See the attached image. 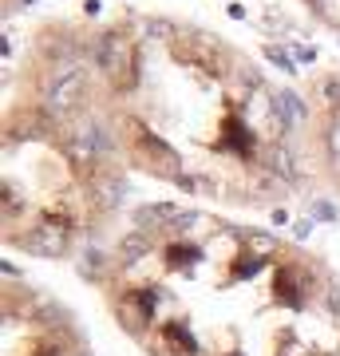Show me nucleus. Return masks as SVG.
I'll return each instance as SVG.
<instances>
[{"label":"nucleus","instance_id":"nucleus-2","mask_svg":"<svg viewBox=\"0 0 340 356\" xmlns=\"http://www.w3.org/2000/svg\"><path fill=\"white\" fill-rule=\"evenodd\" d=\"M301 99H305L301 135L309 139V151H301L305 163H316V170L332 178L340 191V64L313 72Z\"/></svg>","mask_w":340,"mask_h":356},{"label":"nucleus","instance_id":"nucleus-3","mask_svg":"<svg viewBox=\"0 0 340 356\" xmlns=\"http://www.w3.org/2000/svg\"><path fill=\"white\" fill-rule=\"evenodd\" d=\"M301 4H305V13L313 16L316 24L340 32V0H301Z\"/></svg>","mask_w":340,"mask_h":356},{"label":"nucleus","instance_id":"nucleus-4","mask_svg":"<svg viewBox=\"0 0 340 356\" xmlns=\"http://www.w3.org/2000/svg\"><path fill=\"white\" fill-rule=\"evenodd\" d=\"M20 4H28V0H4V13H13V8H20Z\"/></svg>","mask_w":340,"mask_h":356},{"label":"nucleus","instance_id":"nucleus-1","mask_svg":"<svg viewBox=\"0 0 340 356\" xmlns=\"http://www.w3.org/2000/svg\"><path fill=\"white\" fill-rule=\"evenodd\" d=\"M103 111L111 123H163L210 159L214 194L238 206H277L305 178L285 88H273L241 48L175 16L119 13L91 28Z\"/></svg>","mask_w":340,"mask_h":356}]
</instances>
